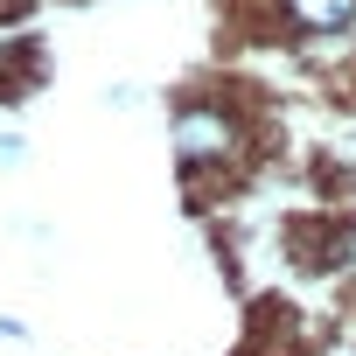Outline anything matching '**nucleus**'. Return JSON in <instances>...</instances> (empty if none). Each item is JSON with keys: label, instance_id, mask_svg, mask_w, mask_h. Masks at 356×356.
<instances>
[{"label": "nucleus", "instance_id": "f257e3e1", "mask_svg": "<svg viewBox=\"0 0 356 356\" xmlns=\"http://www.w3.org/2000/svg\"><path fill=\"white\" fill-rule=\"evenodd\" d=\"M168 147H175V168H182L189 182H217V175L245 168L252 133H245L238 105H224V98H182L168 112Z\"/></svg>", "mask_w": 356, "mask_h": 356}, {"label": "nucleus", "instance_id": "f03ea898", "mask_svg": "<svg viewBox=\"0 0 356 356\" xmlns=\"http://www.w3.org/2000/svg\"><path fill=\"white\" fill-rule=\"evenodd\" d=\"M280 22L293 35H349L356 29V0H280Z\"/></svg>", "mask_w": 356, "mask_h": 356}, {"label": "nucleus", "instance_id": "7ed1b4c3", "mask_svg": "<svg viewBox=\"0 0 356 356\" xmlns=\"http://www.w3.org/2000/svg\"><path fill=\"white\" fill-rule=\"evenodd\" d=\"M22 161H29V140H22V133H8V126H0V175H15Z\"/></svg>", "mask_w": 356, "mask_h": 356}, {"label": "nucleus", "instance_id": "20e7f679", "mask_svg": "<svg viewBox=\"0 0 356 356\" xmlns=\"http://www.w3.org/2000/svg\"><path fill=\"white\" fill-rule=\"evenodd\" d=\"M105 105H112V112H133V105H140V84H112Z\"/></svg>", "mask_w": 356, "mask_h": 356}, {"label": "nucleus", "instance_id": "39448f33", "mask_svg": "<svg viewBox=\"0 0 356 356\" xmlns=\"http://www.w3.org/2000/svg\"><path fill=\"white\" fill-rule=\"evenodd\" d=\"M0 342H29V321L22 314H0Z\"/></svg>", "mask_w": 356, "mask_h": 356}, {"label": "nucleus", "instance_id": "423d86ee", "mask_svg": "<svg viewBox=\"0 0 356 356\" xmlns=\"http://www.w3.org/2000/svg\"><path fill=\"white\" fill-rule=\"evenodd\" d=\"M15 49H22V42H15V29L0 22V77H8V63H15Z\"/></svg>", "mask_w": 356, "mask_h": 356}]
</instances>
